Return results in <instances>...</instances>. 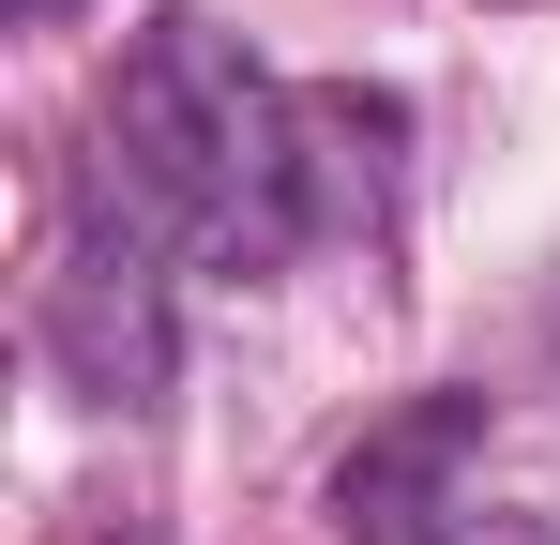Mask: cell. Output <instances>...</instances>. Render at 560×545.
<instances>
[{
    "label": "cell",
    "instance_id": "obj_1",
    "mask_svg": "<svg viewBox=\"0 0 560 545\" xmlns=\"http://www.w3.org/2000/svg\"><path fill=\"white\" fill-rule=\"evenodd\" d=\"M106 182L183 243L197 272H288L334 212V137L318 91H288L243 31L212 15H152L106 77Z\"/></svg>",
    "mask_w": 560,
    "mask_h": 545
},
{
    "label": "cell",
    "instance_id": "obj_2",
    "mask_svg": "<svg viewBox=\"0 0 560 545\" xmlns=\"http://www.w3.org/2000/svg\"><path fill=\"white\" fill-rule=\"evenodd\" d=\"M183 243L92 167V197L61 212V258H46V363L92 394V409H152L167 363H183V303H167Z\"/></svg>",
    "mask_w": 560,
    "mask_h": 545
},
{
    "label": "cell",
    "instance_id": "obj_3",
    "mask_svg": "<svg viewBox=\"0 0 560 545\" xmlns=\"http://www.w3.org/2000/svg\"><path fill=\"white\" fill-rule=\"evenodd\" d=\"M469 440H485V394H424L409 425H378V440L334 469V531H349V545H455Z\"/></svg>",
    "mask_w": 560,
    "mask_h": 545
},
{
    "label": "cell",
    "instance_id": "obj_4",
    "mask_svg": "<svg viewBox=\"0 0 560 545\" xmlns=\"http://www.w3.org/2000/svg\"><path fill=\"white\" fill-rule=\"evenodd\" d=\"M455 545H560V531H546V515H500V500H469V515H455Z\"/></svg>",
    "mask_w": 560,
    "mask_h": 545
},
{
    "label": "cell",
    "instance_id": "obj_5",
    "mask_svg": "<svg viewBox=\"0 0 560 545\" xmlns=\"http://www.w3.org/2000/svg\"><path fill=\"white\" fill-rule=\"evenodd\" d=\"M0 15H15V31H46V15H61V0H0Z\"/></svg>",
    "mask_w": 560,
    "mask_h": 545
}]
</instances>
